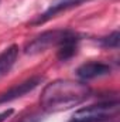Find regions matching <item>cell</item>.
<instances>
[{"instance_id": "6da1fadb", "label": "cell", "mask_w": 120, "mask_h": 122, "mask_svg": "<svg viewBox=\"0 0 120 122\" xmlns=\"http://www.w3.org/2000/svg\"><path fill=\"white\" fill-rule=\"evenodd\" d=\"M89 95L90 88L85 82L55 80L44 87L40 97V104L47 112H61L82 104Z\"/></svg>"}, {"instance_id": "7a4b0ae2", "label": "cell", "mask_w": 120, "mask_h": 122, "mask_svg": "<svg viewBox=\"0 0 120 122\" xmlns=\"http://www.w3.org/2000/svg\"><path fill=\"white\" fill-rule=\"evenodd\" d=\"M119 112L117 101H105L78 109L71 122H106Z\"/></svg>"}, {"instance_id": "3957f363", "label": "cell", "mask_w": 120, "mask_h": 122, "mask_svg": "<svg viewBox=\"0 0 120 122\" xmlns=\"http://www.w3.org/2000/svg\"><path fill=\"white\" fill-rule=\"evenodd\" d=\"M68 30H52V31H45L37 38H34L31 43L26 46V53L27 54H38L45 50H48L52 46H58L61 40L65 37Z\"/></svg>"}, {"instance_id": "277c9868", "label": "cell", "mask_w": 120, "mask_h": 122, "mask_svg": "<svg viewBox=\"0 0 120 122\" xmlns=\"http://www.w3.org/2000/svg\"><path fill=\"white\" fill-rule=\"evenodd\" d=\"M42 80H44L42 77H31L28 80H26V81H23V82L11 87L10 90L1 92L0 94V104L10 102L13 99H17V98H20V97H23V95L31 92L32 90H35L42 82Z\"/></svg>"}, {"instance_id": "5b68a950", "label": "cell", "mask_w": 120, "mask_h": 122, "mask_svg": "<svg viewBox=\"0 0 120 122\" xmlns=\"http://www.w3.org/2000/svg\"><path fill=\"white\" fill-rule=\"evenodd\" d=\"M107 74H110V65L105 64V62H97V61L82 64L76 70V75L83 81L99 78V77H103V75H107Z\"/></svg>"}, {"instance_id": "8992f818", "label": "cell", "mask_w": 120, "mask_h": 122, "mask_svg": "<svg viewBox=\"0 0 120 122\" xmlns=\"http://www.w3.org/2000/svg\"><path fill=\"white\" fill-rule=\"evenodd\" d=\"M78 43H79V38L76 34H74L72 31H66L65 37L61 40V43L58 44V58L61 61H66L69 60L71 57L75 56L76 50H78Z\"/></svg>"}, {"instance_id": "52a82bcc", "label": "cell", "mask_w": 120, "mask_h": 122, "mask_svg": "<svg viewBox=\"0 0 120 122\" xmlns=\"http://www.w3.org/2000/svg\"><path fill=\"white\" fill-rule=\"evenodd\" d=\"M83 1H86V0H72V1H68V3H57V4H51L50 9H48L45 13L40 14L35 20H32L31 24H35V26L42 24V23L48 21L50 19H52L55 14H58V13H61V11H64V10L72 9V7H75V6H79V4L83 3Z\"/></svg>"}, {"instance_id": "ba28073f", "label": "cell", "mask_w": 120, "mask_h": 122, "mask_svg": "<svg viewBox=\"0 0 120 122\" xmlns=\"http://www.w3.org/2000/svg\"><path fill=\"white\" fill-rule=\"evenodd\" d=\"M18 46L13 44L10 47H7L3 53H0V75H4L6 72H9L11 70V67L14 65V62L18 57Z\"/></svg>"}, {"instance_id": "9c48e42d", "label": "cell", "mask_w": 120, "mask_h": 122, "mask_svg": "<svg viewBox=\"0 0 120 122\" xmlns=\"http://www.w3.org/2000/svg\"><path fill=\"white\" fill-rule=\"evenodd\" d=\"M119 38H120L119 31H113V33L109 34L107 37L102 38L100 43H102V46L106 47V48H117V47H119Z\"/></svg>"}, {"instance_id": "30bf717a", "label": "cell", "mask_w": 120, "mask_h": 122, "mask_svg": "<svg viewBox=\"0 0 120 122\" xmlns=\"http://www.w3.org/2000/svg\"><path fill=\"white\" fill-rule=\"evenodd\" d=\"M14 114V109H7V111H3V112H0V122H4L7 121L11 115Z\"/></svg>"}, {"instance_id": "8fae6325", "label": "cell", "mask_w": 120, "mask_h": 122, "mask_svg": "<svg viewBox=\"0 0 120 122\" xmlns=\"http://www.w3.org/2000/svg\"><path fill=\"white\" fill-rule=\"evenodd\" d=\"M38 121H40V117L35 115V114H32V115H30V117L23 118V121L21 122H38Z\"/></svg>"}, {"instance_id": "7c38bea8", "label": "cell", "mask_w": 120, "mask_h": 122, "mask_svg": "<svg viewBox=\"0 0 120 122\" xmlns=\"http://www.w3.org/2000/svg\"><path fill=\"white\" fill-rule=\"evenodd\" d=\"M68 1H72V0H52L51 4H57V3H68Z\"/></svg>"}]
</instances>
